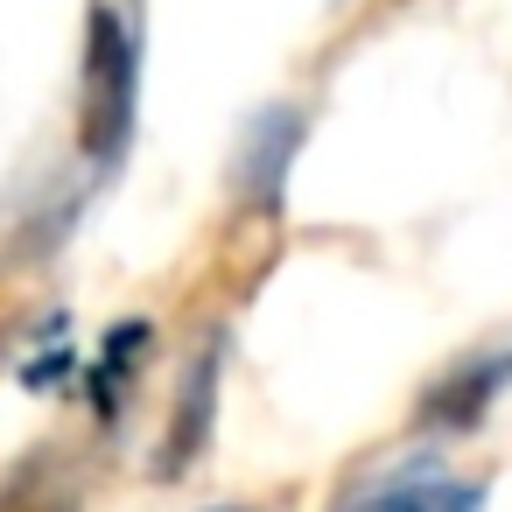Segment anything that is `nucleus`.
Instances as JSON below:
<instances>
[{
	"mask_svg": "<svg viewBox=\"0 0 512 512\" xmlns=\"http://www.w3.org/2000/svg\"><path fill=\"white\" fill-rule=\"evenodd\" d=\"M218 512H260V505H218Z\"/></svg>",
	"mask_w": 512,
	"mask_h": 512,
	"instance_id": "obj_8",
	"label": "nucleus"
},
{
	"mask_svg": "<svg viewBox=\"0 0 512 512\" xmlns=\"http://www.w3.org/2000/svg\"><path fill=\"white\" fill-rule=\"evenodd\" d=\"M141 358H148V323H120V330L106 337V351H99L92 379H85V386H92V407H99V421H113V414L127 407Z\"/></svg>",
	"mask_w": 512,
	"mask_h": 512,
	"instance_id": "obj_6",
	"label": "nucleus"
},
{
	"mask_svg": "<svg viewBox=\"0 0 512 512\" xmlns=\"http://www.w3.org/2000/svg\"><path fill=\"white\" fill-rule=\"evenodd\" d=\"M134 106H141V43L120 8L85 15V85H78V155L92 169H113L134 141Z\"/></svg>",
	"mask_w": 512,
	"mask_h": 512,
	"instance_id": "obj_1",
	"label": "nucleus"
},
{
	"mask_svg": "<svg viewBox=\"0 0 512 512\" xmlns=\"http://www.w3.org/2000/svg\"><path fill=\"white\" fill-rule=\"evenodd\" d=\"M0 512H78V477L57 470L50 456H36L0 484Z\"/></svg>",
	"mask_w": 512,
	"mask_h": 512,
	"instance_id": "obj_7",
	"label": "nucleus"
},
{
	"mask_svg": "<svg viewBox=\"0 0 512 512\" xmlns=\"http://www.w3.org/2000/svg\"><path fill=\"white\" fill-rule=\"evenodd\" d=\"M512 386V351H470L463 365H449L428 393H421V428L435 435H470Z\"/></svg>",
	"mask_w": 512,
	"mask_h": 512,
	"instance_id": "obj_3",
	"label": "nucleus"
},
{
	"mask_svg": "<svg viewBox=\"0 0 512 512\" xmlns=\"http://www.w3.org/2000/svg\"><path fill=\"white\" fill-rule=\"evenodd\" d=\"M218 372H225V337H204V351L190 358L183 386H176V407H169V435H162V456H155V477H183L204 442H211V421H218Z\"/></svg>",
	"mask_w": 512,
	"mask_h": 512,
	"instance_id": "obj_4",
	"label": "nucleus"
},
{
	"mask_svg": "<svg viewBox=\"0 0 512 512\" xmlns=\"http://www.w3.org/2000/svg\"><path fill=\"white\" fill-rule=\"evenodd\" d=\"M295 141H302V120H295V113H260V120L246 127V190H253L260 204H274Z\"/></svg>",
	"mask_w": 512,
	"mask_h": 512,
	"instance_id": "obj_5",
	"label": "nucleus"
},
{
	"mask_svg": "<svg viewBox=\"0 0 512 512\" xmlns=\"http://www.w3.org/2000/svg\"><path fill=\"white\" fill-rule=\"evenodd\" d=\"M330 512H484V484L456 477L435 456H400V463L351 477Z\"/></svg>",
	"mask_w": 512,
	"mask_h": 512,
	"instance_id": "obj_2",
	"label": "nucleus"
}]
</instances>
